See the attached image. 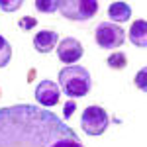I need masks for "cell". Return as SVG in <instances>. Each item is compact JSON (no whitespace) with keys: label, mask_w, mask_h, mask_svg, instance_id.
<instances>
[{"label":"cell","mask_w":147,"mask_h":147,"mask_svg":"<svg viewBox=\"0 0 147 147\" xmlns=\"http://www.w3.org/2000/svg\"><path fill=\"white\" fill-rule=\"evenodd\" d=\"M10 59H12V45L0 35V69L6 67L10 63Z\"/></svg>","instance_id":"7c38bea8"},{"label":"cell","mask_w":147,"mask_h":147,"mask_svg":"<svg viewBox=\"0 0 147 147\" xmlns=\"http://www.w3.org/2000/svg\"><path fill=\"white\" fill-rule=\"evenodd\" d=\"M59 88L69 98L86 96L92 88L90 73L80 65H69L59 71Z\"/></svg>","instance_id":"7a4b0ae2"},{"label":"cell","mask_w":147,"mask_h":147,"mask_svg":"<svg viewBox=\"0 0 147 147\" xmlns=\"http://www.w3.org/2000/svg\"><path fill=\"white\" fill-rule=\"evenodd\" d=\"M106 63H108V67L110 69H116V71H120V69H125L127 65V59H125L124 53H110V57L106 59Z\"/></svg>","instance_id":"4fadbf2b"},{"label":"cell","mask_w":147,"mask_h":147,"mask_svg":"<svg viewBox=\"0 0 147 147\" xmlns=\"http://www.w3.org/2000/svg\"><path fill=\"white\" fill-rule=\"evenodd\" d=\"M108 16L112 22H127L131 16V8L125 2H112L108 6Z\"/></svg>","instance_id":"30bf717a"},{"label":"cell","mask_w":147,"mask_h":147,"mask_svg":"<svg viewBox=\"0 0 147 147\" xmlns=\"http://www.w3.org/2000/svg\"><path fill=\"white\" fill-rule=\"evenodd\" d=\"M145 82H147V69L143 67V69H141V71L136 75V86L139 88V90H145V88H147Z\"/></svg>","instance_id":"2e32d148"},{"label":"cell","mask_w":147,"mask_h":147,"mask_svg":"<svg viewBox=\"0 0 147 147\" xmlns=\"http://www.w3.org/2000/svg\"><path fill=\"white\" fill-rule=\"evenodd\" d=\"M127 37L136 47H145L147 45V22L145 20H137V22L131 24Z\"/></svg>","instance_id":"9c48e42d"},{"label":"cell","mask_w":147,"mask_h":147,"mask_svg":"<svg viewBox=\"0 0 147 147\" xmlns=\"http://www.w3.org/2000/svg\"><path fill=\"white\" fill-rule=\"evenodd\" d=\"M57 41H59L57 32H53V30H43V32H39L34 37V47L39 53H49L57 45Z\"/></svg>","instance_id":"ba28073f"},{"label":"cell","mask_w":147,"mask_h":147,"mask_svg":"<svg viewBox=\"0 0 147 147\" xmlns=\"http://www.w3.org/2000/svg\"><path fill=\"white\" fill-rule=\"evenodd\" d=\"M59 94H61V88L57 82L41 80L35 88V100L43 106H55V104H59Z\"/></svg>","instance_id":"52a82bcc"},{"label":"cell","mask_w":147,"mask_h":147,"mask_svg":"<svg viewBox=\"0 0 147 147\" xmlns=\"http://www.w3.org/2000/svg\"><path fill=\"white\" fill-rule=\"evenodd\" d=\"M59 12L63 18H69L73 22H84L96 16L98 2L96 0H61Z\"/></svg>","instance_id":"3957f363"},{"label":"cell","mask_w":147,"mask_h":147,"mask_svg":"<svg viewBox=\"0 0 147 147\" xmlns=\"http://www.w3.org/2000/svg\"><path fill=\"white\" fill-rule=\"evenodd\" d=\"M82 55H84V49L80 45V41L75 37H63V41L57 45V59L65 65H73Z\"/></svg>","instance_id":"8992f818"},{"label":"cell","mask_w":147,"mask_h":147,"mask_svg":"<svg viewBox=\"0 0 147 147\" xmlns=\"http://www.w3.org/2000/svg\"><path fill=\"white\" fill-rule=\"evenodd\" d=\"M24 2L22 0H0V10L2 12H16Z\"/></svg>","instance_id":"5bb4252c"},{"label":"cell","mask_w":147,"mask_h":147,"mask_svg":"<svg viewBox=\"0 0 147 147\" xmlns=\"http://www.w3.org/2000/svg\"><path fill=\"white\" fill-rule=\"evenodd\" d=\"M18 26H20V30H24V32H30L32 28H35V26H37V20H35V18H32V16H24L22 20L18 22Z\"/></svg>","instance_id":"9a60e30c"},{"label":"cell","mask_w":147,"mask_h":147,"mask_svg":"<svg viewBox=\"0 0 147 147\" xmlns=\"http://www.w3.org/2000/svg\"><path fill=\"white\" fill-rule=\"evenodd\" d=\"M125 32L124 28H120L118 24L112 22H102L96 28V43L102 49H116L124 43Z\"/></svg>","instance_id":"5b68a950"},{"label":"cell","mask_w":147,"mask_h":147,"mask_svg":"<svg viewBox=\"0 0 147 147\" xmlns=\"http://www.w3.org/2000/svg\"><path fill=\"white\" fill-rule=\"evenodd\" d=\"M110 124L108 112L100 106H88L84 108L82 118H80V127L86 136H102Z\"/></svg>","instance_id":"277c9868"},{"label":"cell","mask_w":147,"mask_h":147,"mask_svg":"<svg viewBox=\"0 0 147 147\" xmlns=\"http://www.w3.org/2000/svg\"><path fill=\"white\" fill-rule=\"evenodd\" d=\"M75 110H77V102H75V100H67V102H65V106H63V120L71 118Z\"/></svg>","instance_id":"e0dca14e"},{"label":"cell","mask_w":147,"mask_h":147,"mask_svg":"<svg viewBox=\"0 0 147 147\" xmlns=\"http://www.w3.org/2000/svg\"><path fill=\"white\" fill-rule=\"evenodd\" d=\"M35 10L41 14H51V12H59L61 0H35L34 2Z\"/></svg>","instance_id":"8fae6325"},{"label":"cell","mask_w":147,"mask_h":147,"mask_svg":"<svg viewBox=\"0 0 147 147\" xmlns=\"http://www.w3.org/2000/svg\"><path fill=\"white\" fill-rule=\"evenodd\" d=\"M0 147H84L57 114L37 104L0 108Z\"/></svg>","instance_id":"6da1fadb"}]
</instances>
